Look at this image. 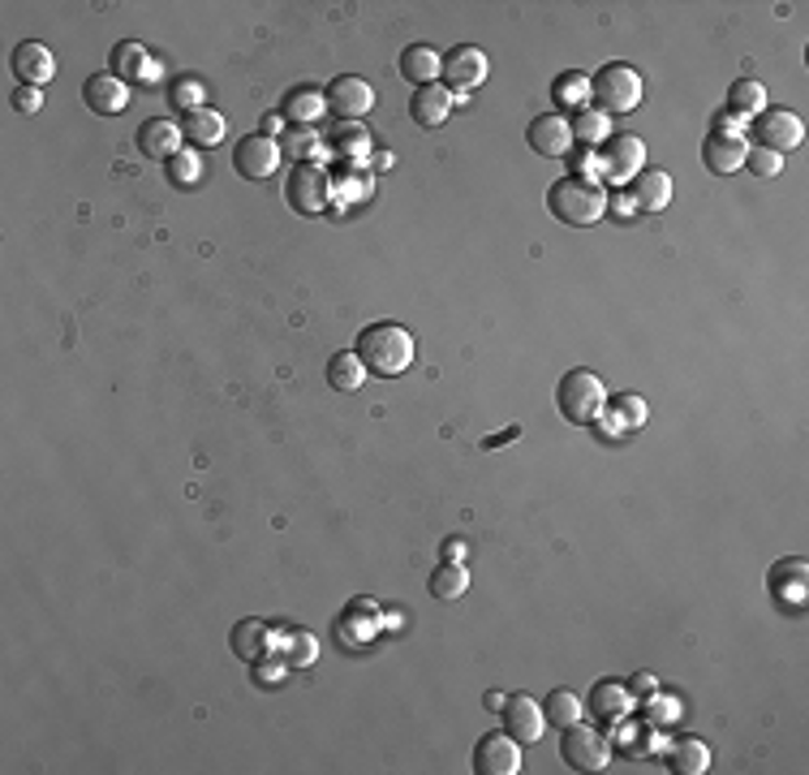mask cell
Returning <instances> with one entry per match:
<instances>
[{
  "label": "cell",
  "mask_w": 809,
  "mask_h": 775,
  "mask_svg": "<svg viewBox=\"0 0 809 775\" xmlns=\"http://www.w3.org/2000/svg\"><path fill=\"white\" fill-rule=\"evenodd\" d=\"M354 354L362 358V366H366L370 375L397 379V375H404V370L413 366L418 345H413V332H409L404 323H397V319H375L370 328L357 332Z\"/></svg>",
  "instance_id": "1"
},
{
  "label": "cell",
  "mask_w": 809,
  "mask_h": 775,
  "mask_svg": "<svg viewBox=\"0 0 809 775\" xmlns=\"http://www.w3.org/2000/svg\"><path fill=\"white\" fill-rule=\"evenodd\" d=\"M547 211L556 215L559 224H568V229H590V224H599L607 215V186L599 177L568 173V177L552 181Z\"/></svg>",
  "instance_id": "2"
},
{
  "label": "cell",
  "mask_w": 809,
  "mask_h": 775,
  "mask_svg": "<svg viewBox=\"0 0 809 775\" xmlns=\"http://www.w3.org/2000/svg\"><path fill=\"white\" fill-rule=\"evenodd\" d=\"M646 96V78L633 69V65H624V60H607L603 69L590 78V100L599 112L607 117H629V112H638V103Z\"/></svg>",
  "instance_id": "3"
},
{
  "label": "cell",
  "mask_w": 809,
  "mask_h": 775,
  "mask_svg": "<svg viewBox=\"0 0 809 775\" xmlns=\"http://www.w3.org/2000/svg\"><path fill=\"white\" fill-rule=\"evenodd\" d=\"M556 406H559V413H564V422H573V427H595V418L607 410V384L595 375V370L577 366V370H568V375L559 379Z\"/></svg>",
  "instance_id": "4"
},
{
  "label": "cell",
  "mask_w": 809,
  "mask_h": 775,
  "mask_svg": "<svg viewBox=\"0 0 809 775\" xmlns=\"http://www.w3.org/2000/svg\"><path fill=\"white\" fill-rule=\"evenodd\" d=\"M646 168V143L638 134H611L603 147H595V177L611 186H629Z\"/></svg>",
  "instance_id": "5"
},
{
  "label": "cell",
  "mask_w": 809,
  "mask_h": 775,
  "mask_svg": "<svg viewBox=\"0 0 809 775\" xmlns=\"http://www.w3.org/2000/svg\"><path fill=\"white\" fill-rule=\"evenodd\" d=\"M611 737L590 728V723H568L564 728V741H559V759L573 767V772H603L611 763Z\"/></svg>",
  "instance_id": "6"
},
{
  "label": "cell",
  "mask_w": 809,
  "mask_h": 775,
  "mask_svg": "<svg viewBox=\"0 0 809 775\" xmlns=\"http://www.w3.org/2000/svg\"><path fill=\"white\" fill-rule=\"evenodd\" d=\"M750 134H754V147L788 155L806 143V121L793 108H762L758 117L750 121Z\"/></svg>",
  "instance_id": "7"
},
{
  "label": "cell",
  "mask_w": 809,
  "mask_h": 775,
  "mask_svg": "<svg viewBox=\"0 0 809 775\" xmlns=\"http://www.w3.org/2000/svg\"><path fill=\"white\" fill-rule=\"evenodd\" d=\"M336 199L332 190V177L319 168V164H293L289 181H285V203L293 207L298 215H323Z\"/></svg>",
  "instance_id": "8"
},
{
  "label": "cell",
  "mask_w": 809,
  "mask_h": 775,
  "mask_svg": "<svg viewBox=\"0 0 809 775\" xmlns=\"http://www.w3.org/2000/svg\"><path fill=\"white\" fill-rule=\"evenodd\" d=\"M487 74H491V60H487V52L474 48V44H456V48L444 52V87L456 91V96H465V91H474V87H483L487 82Z\"/></svg>",
  "instance_id": "9"
},
{
  "label": "cell",
  "mask_w": 809,
  "mask_h": 775,
  "mask_svg": "<svg viewBox=\"0 0 809 775\" xmlns=\"http://www.w3.org/2000/svg\"><path fill=\"white\" fill-rule=\"evenodd\" d=\"M766 586H771V599H775L784 612H801L809 599V565L801 556L775 561L771 573H766Z\"/></svg>",
  "instance_id": "10"
},
{
  "label": "cell",
  "mask_w": 809,
  "mask_h": 775,
  "mask_svg": "<svg viewBox=\"0 0 809 775\" xmlns=\"http://www.w3.org/2000/svg\"><path fill=\"white\" fill-rule=\"evenodd\" d=\"M280 139H267V134H246L237 147H233V168L246 177V181H267L276 168H280Z\"/></svg>",
  "instance_id": "11"
},
{
  "label": "cell",
  "mask_w": 809,
  "mask_h": 775,
  "mask_svg": "<svg viewBox=\"0 0 809 775\" xmlns=\"http://www.w3.org/2000/svg\"><path fill=\"white\" fill-rule=\"evenodd\" d=\"M328 96V112L341 117V121H362L370 108H375V87L357 74H341L332 78V87L323 91Z\"/></svg>",
  "instance_id": "12"
},
{
  "label": "cell",
  "mask_w": 809,
  "mask_h": 775,
  "mask_svg": "<svg viewBox=\"0 0 809 775\" xmlns=\"http://www.w3.org/2000/svg\"><path fill=\"white\" fill-rule=\"evenodd\" d=\"M474 772L478 775H517L521 772V741L508 732H487L474 745Z\"/></svg>",
  "instance_id": "13"
},
{
  "label": "cell",
  "mask_w": 809,
  "mask_h": 775,
  "mask_svg": "<svg viewBox=\"0 0 809 775\" xmlns=\"http://www.w3.org/2000/svg\"><path fill=\"white\" fill-rule=\"evenodd\" d=\"M525 143H530V152H539L543 159H564L573 152V125H568L564 112H543V117L530 121Z\"/></svg>",
  "instance_id": "14"
},
{
  "label": "cell",
  "mask_w": 809,
  "mask_h": 775,
  "mask_svg": "<svg viewBox=\"0 0 809 775\" xmlns=\"http://www.w3.org/2000/svg\"><path fill=\"white\" fill-rule=\"evenodd\" d=\"M134 143H138V152L147 155V159H159V164H168L173 155L186 152L181 121H173V117H152V121H143Z\"/></svg>",
  "instance_id": "15"
},
{
  "label": "cell",
  "mask_w": 809,
  "mask_h": 775,
  "mask_svg": "<svg viewBox=\"0 0 809 775\" xmlns=\"http://www.w3.org/2000/svg\"><path fill=\"white\" fill-rule=\"evenodd\" d=\"M52 74H56V56H52L48 44H40V40H26V44H18L13 48V78L22 82V87H48Z\"/></svg>",
  "instance_id": "16"
},
{
  "label": "cell",
  "mask_w": 809,
  "mask_h": 775,
  "mask_svg": "<svg viewBox=\"0 0 809 775\" xmlns=\"http://www.w3.org/2000/svg\"><path fill=\"white\" fill-rule=\"evenodd\" d=\"M745 155H750V143L741 134H714L710 130L707 143H702V164L714 177H732L745 168Z\"/></svg>",
  "instance_id": "17"
},
{
  "label": "cell",
  "mask_w": 809,
  "mask_h": 775,
  "mask_svg": "<svg viewBox=\"0 0 809 775\" xmlns=\"http://www.w3.org/2000/svg\"><path fill=\"white\" fill-rule=\"evenodd\" d=\"M505 732L512 737V741H539L543 737V723H547V716H543V707L530 698V694H512L505 702Z\"/></svg>",
  "instance_id": "18"
},
{
  "label": "cell",
  "mask_w": 809,
  "mask_h": 775,
  "mask_svg": "<svg viewBox=\"0 0 809 775\" xmlns=\"http://www.w3.org/2000/svg\"><path fill=\"white\" fill-rule=\"evenodd\" d=\"M82 103L91 112H100V117H117V112L130 108V82H121L112 74H91L82 82Z\"/></svg>",
  "instance_id": "19"
},
{
  "label": "cell",
  "mask_w": 809,
  "mask_h": 775,
  "mask_svg": "<svg viewBox=\"0 0 809 775\" xmlns=\"http://www.w3.org/2000/svg\"><path fill=\"white\" fill-rule=\"evenodd\" d=\"M108 74L112 78H138V82H147V87H155L159 82V74H155L152 56H147V48L143 44H134V40H121V44H112V56H108Z\"/></svg>",
  "instance_id": "20"
},
{
  "label": "cell",
  "mask_w": 809,
  "mask_h": 775,
  "mask_svg": "<svg viewBox=\"0 0 809 775\" xmlns=\"http://www.w3.org/2000/svg\"><path fill=\"white\" fill-rule=\"evenodd\" d=\"M629 199H633L638 211H646V215L667 211V203H672V177H667L663 168H642V173L629 181Z\"/></svg>",
  "instance_id": "21"
},
{
  "label": "cell",
  "mask_w": 809,
  "mask_h": 775,
  "mask_svg": "<svg viewBox=\"0 0 809 775\" xmlns=\"http://www.w3.org/2000/svg\"><path fill=\"white\" fill-rule=\"evenodd\" d=\"M409 117L422 125V130H440L448 117H453V91L431 82V87H418L413 100H409Z\"/></svg>",
  "instance_id": "22"
},
{
  "label": "cell",
  "mask_w": 809,
  "mask_h": 775,
  "mask_svg": "<svg viewBox=\"0 0 809 775\" xmlns=\"http://www.w3.org/2000/svg\"><path fill=\"white\" fill-rule=\"evenodd\" d=\"M181 134H186V143L199 152V147H220L224 143V134H229V125H224V112H215V108H195V112H181Z\"/></svg>",
  "instance_id": "23"
},
{
  "label": "cell",
  "mask_w": 809,
  "mask_h": 775,
  "mask_svg": "<svg viewBox=\"0 0 809 775\" xmlns=\"http://www.w3.org/2000/svg\"><path fill=\"white\" fill-rule=\"evenodd\" d=\"M633 702H638V698L629 694V685H624V680H599V685L590 689V702H586V707H590V716H595V720L620 723L629 711H633Z\"/></svg>",
  "instance_id": "24"
},
{
  "label": "cell",
  "mask_w": 809,
  "mask_h": 775,
  "mask_svg": "<svg viewBox=\"0 0 809 775\" xmlns=\"http://www.w3.org/2000/svg\"><path fill=\"white\" fill-rule=\"evenodd\" d=\"M440 74H444V56L431 48V44H409L401 52V78L413 82V91L440 82Z\"/></svg>",
  "instance_id": "25"
},
{
  "label": "cell",
  "mask_w": 809,
  "mask_h": 775,
  "mask_svg": "<svg viewBox=\"0 0 809 775\" xmlns=\"http://www.w3.org/2000/svg\"><path fill=\"white\" fill-rule=\"evenodd\" d=\"M328 152L336 155V159H345V164H362L366 155L375 152V139H370V130L362 121H341L328 134Z\"/></svg>",
  "instance_id": "26"
},
{
  "label": "cell",
  "mask_w": 809,
  "mask_h": 775,
  "mask_svg": "<svg viewBox=\"0 0 809 775\" xmlns=\"http://www.w3.org/2000/svg\"><path fill=\"white\" fill-rule=\"evenodd\" d=\"M762 108H766V87H762L758 78H736L732 87H728V100H723V112L741 125H750L754 117H758Z\"/></svg>",
  "instance_id": "27"
},
{
  "label": "cell",
  "mask_w": 809,
  "mask_h": 775,
  "mask_svg": "<svg viewBox=\"0 0 809 775\" xmlns=\"http://www.w3.org/2000/svg\"><path fill=\"white\" fill-rule=\"evenodd\" d=\"M229 646H233V655H237V660L258 664V660L271 651V629H267V620L246 617L233 633H229Z\"/></svg>",
  "instance_id": "28"
},
{
  "label": "cell",
  "mask_w": 809,
  "mask_h": 775,
  "mask_svg": "<svg viewBox=\"0 0 809 775\" xmlns=\"http://www.w3.org/2000/svg\"><path fill=\"white\" fill-rule=\"evenodd\" d=\"M323 112H328V96H323L319 87H289L285 100H280V117H285L289 125H310V121H319Z\"/></svg>",
  "instance_id": "29"
},
{
  "label": "cell",
  "mask_w": 809,
  "mask_h": 775,
  "mask_svg": "<svg viewBox=\"0 0 809 775\" xmlns=\"http://www.w3.org/2000/svg\"><path fill=\"white\" fill-rule=\"evenodd\" d=\"M667 772L676 775H707L710 772V745L698 737H680L667 745Z\"/></svg>",
  "instance_id": "30"
},
{
  "label": "cell",
  "mask_w": 809,
  "mask_h": 775,
  "mask_svg": "<svg viewBox=\"0 0 809 775\" xmlns=\"http://www.w3.org/2000/svg\"><path fill=\"white\" fill-rule=\"evenodd\" d=\"M552 100L564 112H581L590 103V78L581 69H564L556 82H552Z\"/></svg>",
  "instance_id": "31"
},
{
  "label": "cell",
  "mask_w": 809,
  "mask_h": 775,
  "mask_svg": "<svg viewBox=\"0 0 809 775\" xmlns=\"http://www.w3.org/2000/svg\"><path fill=\"white\" fill-rule=\"evenodd\" d=\"M568 125H573V139H577L581 147H603L607 139H611V117L599 112V108H581V112H573V117H568Z\"/></svg>",
  "instance_id": "32"
},
{
  "label": "cell",
  "mask_w": 809,
  "mask_h": 775,
  "mask_svg": "<svg viewBox=\"0 0 809 775\" xmlns=\"http://www.w3.org/2000/svg\"><path fill=\"white\" fill-rule=\"evenodd\" d=\"M328 384L336 392H357L366 384V366H362V358H357L354 350H345V354H336V358L328 362Z\"/></svg>",
  "instance_id": "33"
},
{
  "label": "cell",
  "mask_w": 809,
  "mask_h": 775,
  "mask_svg": "<svg viewBox=\"0 0 809 775\" xmlns=\"http://www.w3.org/2000/svg\"><path fill=\"white\" fill-rule=\"evenodd\" d=\"M431 595L435 599H461L465 590H469V568L465 565H456V561H444V565L431 573Z\"/></svg>",
  "instance_id": "34"
},
{
  "label": "cell",
  "mask_w": 809,
  "mask_h": 775,
  "mask_svg": "<svg viewBox=\"0 0 809 775\" xmlns=\"http://www.w3.org/2000/svg\"><path fill=\"white\" fill-rule=\"evenodd\" d=\"M581 711H586V702L573 694V689H552L547 694V702H543V716L552 728H568V723L581 720Z\"/></svg>",
  "instance_id": "35"
},
{
  "label": "cell",
  "mask_w": 809,
  "mask_h": 775,
  "mask_svg": "<svg viewBox=\"0 0 809 775\" xmlns=\"http://www.w3.org/2000/svg\"><path fill=\"white\" fill-rule=\"evenodd\" d=\"M607 410L624 422V431H638V427L651 422V406H646L638 392H616V397H607Z\"/></svg>",
  "instance_id": "36"
},
{
  "label": "cell",
  "mask_w": 809,
  "mask_h": 775,
  "mask_svg": "<svg viewBox=\"0 0 809 775\" xmlns=\"http://www.w3.org/2000/svg\"><path fill=\"white\" fill-rule=\"evenodd\" d=\"M164 168H168V181H173L177 190H195V186L202 181V155L195 152V147H186L181 155H173Z\"/></svg>",
  "instance_id": "37"
},
{
  "label": "cell",
  "mask_w": 809,
  "mask_h": 775,
  "mask_svg": "<svg viewBox=\"0 0 809 775\" xmlns=\"http://www.w3.org/2000/svg\"><path fill=\"white\" fill-rule=\"evenodd\" d=\"M280 152H289L298 164H314V155H323V143L314 139V130H310V125H302V130L293 125V130H285V134H280Z\"/></svg>",
  "instance_id": "38"
},
{
  "label": "cell",
  "mask_w": 809,
  "mask_h": 775,
  "mask_svg": "<svg viewBox=\"0 0 809 775\" xmlns=\"http://www.w3.org/2000/svg\"><path fill=\"white\" fill-rule=\"evenodd\" d=\"M646 702V723L651 728H667V723H680V698L676 694H663L655 689L651 698H642Z\"/></svg>",
  "instance_id": "39"
},
{
  "label": "cell",
  "mask_w": 809,
  "mask_h": 775,
  "mask_svg": "<svg viewBox=\"0 0 809 775\" xmlns=\"http://www.w3.org/2000/svg\"><path fill=\"white\" fill-rule=\"evenodd\" d=\"M280 646H285V664H293V668H310V664L319 660V642H314L310 633H298V629L285 633Z\"/></svg>",
  "instance_id": "40"
},
{
  "label": "cell",
  "mask_w": 809,
  "mask_h": 775,
  "mask_svg": "<svg viewBox=\"0 0 809 775\" xmlns=\"http://www.w3.org/2000/svg\"><path fill=\"white\" fill-rule=\"evenodd\" d=\"M616 745L624 750V754H633V759H642V754H655V732L646 728V723H624L620 728V737H616Z\"/></svg>",
  "instance_id": "41"
},
{
  "label": "cell",
  "mask_w": 809,
  "mask_h": 775,
  "mask_svg": "<svg viewBox=\"0 0 809 775\" xmlns=\"http://www.w3.org/2000/svg\"><path fill=\"white\" fill-rule=\"evenodd\" d=\"M745 164H750V173H754L758 181H775V177L784 173V155L766 152V147H750Z\"/></svg>",
  "instance_id": "42"
},
{
  "label": "cell",
  "mask_w": 809,
  "mask_h": 775,
  "mask_svg": "<svg viewBox=\"0 0 809 775\" xmlns=\"http://www.w3.org/2000/svg\"><path fill=\"white\" fill-rule=\"evenodd\" d=\"M168 100L177 103L181 112H195V108H202V82L199 78H177L168 87Z\"/></svg>",
  "instance_id": "43"
},
{
  "label": "cell",
  "mask_w": 809,
  "mask_h": 775,
  "mask_svg": "<svg viewBox=\"0 0 809 775\" xmlns=\"http://www.w3.org/2000/svg\"><path fill=\"white\" fill-rule=\"evenodd\" d=\"M370 186H375V177H366L362 164H345V195H350V199L370 195Z\"/></svg>",
  "instance_id": "44"
},
{
  "label": "cell",
  "mask_w": 809,
  "mask_h": 775,
  "mask_svg": "<svg viewBox=\"0 0 809 775\" xmlns=\"http://www.w3.org/2000/svg\"><path fill=\"white\" fill-rule=\"evenodd\" d=\"M13 103H18V112L31 117V112L44 108V91H40V87H18V91H13Z\"/></svg>",
  "instance_id": "45"
},
{
  "label": "cell",
  "mask_w": 809,
  "mask_h": 775,
  "mask_svg": "<svg viewBox=\"0 0 809 775\" xmlns=\"http://www.w3.org/2000/svg\"><path fill=\"white\" fill-rule=\"evenodd\" d=\"M607 211H611L616 220H633V215H638V207H633V199H629V190L607 195Z\"/></svg>",
  "instance_id": "46"
},
{
  "label": "cell",
  "mask_w": 809,
  "mask_h": 775,
  "mask_svg": "<svg viewBox=\"0 0 809 775\" xmlns=\"http://www.w3.org/2000/svg\"><path fill=\"white\" fill-rule=\"evenodd\" d=\"M564 159L573 164V173H581V177H595V147H577V152H568Z\"/></svg>",
  "instance_id": "47"
},
{
  "label": "cell",
  "mask_w": 809,
  "mask_h": 775,
  "mask_svg": "<svg viewBox=\"0 0 809 775\" xmlns=\"http://www.w3.org/2000/svg\"><path fill=\"white\" fill-rule=\"evenodd\" d=\"M655 689H658V680H655V676H651V672H638V676L629 680V694H633L638 702H642V698H651Z\"/></svg>",
  "instance_id": "48"
},
{
  "label": "cell",
  "mask_w": 809,
  "mask_h": 775,
  "mask_svg": "<svg viewBox=\"0 0 809 775\" xmlns=\"http://www.w3.org/2000/svg\"><path fill=\"white\" fill-rule=\"evenodd\" d=\"M595 422H599V435H603V440H620V435H624V422H620L611 410H603Z\"/></svg>",
  "instance_id": "49"
},
{
  "label": "cell",
  "mask_w": 809,
  "mask_h": 775,
  "mask_svg": "<svg viewBox=\"0 0 809 775\" xmlns=\"http://www.w3.org/2000/svg\"><path fill=\"white\" fill-rule=\"evenodd\" d=\"M258 134H267V139H276V134H285V117L280 112H271V117H263V130Z\"/></svg>",
  "instance_id": "50"
},
{
  "label": "cell",
  "mask_w": 809,
  "mask_h": 775,
  "mask_svg": "<svg viewBox=\"0 0 809 775\" xmlns=\"http://www.w3.org/2000/svg\"><path fill=\"white\" fill-rule=\"evenodd\" d=\"M444 556L461 565V556H465V543H461V539H448V543H444Z\"/></svg>",
  "instance_id": "51"
},
{
  "label": "cell",
  "mask_w": 809,
  "mask_h": 775,
  "mask_svg": "<svg viewBox=\"0 0 809 775\" xmlns=\"http://www.w3.org/2000/svg\"><path fill=\"white\" fill-rule=\"evenodd\" d=\"M254 680L267 685V680H280V668H254Z\"/></svg>",
  "instance_id": "52"
},
{
  "label": "cell",
  "mask_w": 809,
  "mask_h": 775,
  "mask_svg": "<svg viewBox=\"0 0 809 775\" xmlns=\"http://www.w3.org/2000/svg\"><path fill=\"white\" fill-rule=\"evenodd\" d=\"M487 711H505V694H487Z\"/></svg>",
  "instance_id": "53"
}]
</instances>
